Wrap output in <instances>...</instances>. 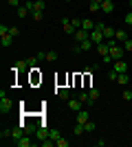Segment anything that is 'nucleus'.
<instances>
[{"mask_svg": "<svg viewBox=\"0 0 132 147\" xmlns=\"http://www.w3.org/2000/svg\"><path fill=\"white\" fill-rule=\"evenodd\" d=\"M101 61H104V64H112V57H110V53H108V55H104V57H101Z\"/></svg>", "mask_w": 132, "mask_h": 147, "instance_id": "39", "label": "nucleus"}, {"mask_svg": "<svg viewBox=\"0 0 132 147\" xmlns=\"http://www.w3.org/2000/svg\"><path fill=\"white\" fill-rule=\"evenodd\" d=\"M123 49H126V53H132V37H128L123 42Z\"/></svg>", "mask_w": 132, "mask_h": 147, "instance_id": "31", "label": "nucleus"}, {"mask_svg": "<svg viewBox=\"0 0 132 147\" xmlns=\"http://www.w3.org/2000/svg\"><path fill=\"white\" fill-rule=\"evenodd\" d=\"M79 101H82L84 105H93V101H90V94H88V92H82V94H79Z\"/></svg>", "mask_w": 132, "mask_h": 147, "instance_id": "20", "label": "nucleus"}, {"mask_svg": "<svg viewBox=\"0 0 132 147\" xmlns=\"http://www.w3.org/2000/svg\"><path fill=\"white\" fill-rule=\"evenodd\" d=\"M49 136L53 138V141H57V138H62V134H60V129H49Z\"/></svg>", "mask_w": 132, "mask_h": 147, "instance_id": "29", "label": "nucleus"}, {"mask_svg": "<svg viewBox=\"0 0 132 147\" xmlns=\"http://www.w3.org/2000/svg\"><path fill=\"white\" fill-rule=\"evenodd\" d=\"M84 127H86V132H95V129H97V123H93V119H90L88 123H84Z\"/></svg>", "mask_w": 132, "mask_h": 147, "instance_id": "25", "label": "nucleus"}, {"mask_svg": "<svg viewBox=\"0 0 132 147\" xmlns=\"http://www.w3.org/2000/svg\"><path fill=\"white\" fill-rule=\"evenodd\" d=\"M66 2H73V0H66Z\"/></svg>", "mask_w": 132, "mask_h": 147, "instance_id": "45", "label": "nucleus"}, {"mask_svg": "<svg viewBox=\"0 0 132 147\" xmlns=\"http://www.w3.org/2000/svg\"><path fill=\"white\" fill-rule=\"evenodd\" d=\"M22 136H24V132H22V127H13V129H11V138H13V143H16V141H20Z\"/></svg>", "mask_w": 132, "mask_h": 147, "instance_id": "16", "label": "nucleus"}, {"mask_svg": "<svg viewBox=\"0 0 132 147\" xmlns=\"http://www.w3.org/2000/svg\"><path fill=\"white\" fill-rule=\"evenodd\" d=\"M114 33H117V31H114L112 26H106V29H104V37H106V40H110V37H114Z\"/></svg>", "mask_w": 132, "mask_h": 147, "instance_id": "22", "label": "nucleus"}, {"mask_svg": "<svg viewBox=\"0 0 132 147\" xmlns=\"http://www.w3.org/2000/svg\"><path fill=\"white\" fill-rule=\"evenodd\" d=\"M88 9H90V13H99L101 11V5H99V2H95V0H90Z\"/></svg>", "mask_w": 132, "mask_h": 147, "instance_id": "19", "label": "nucleus"}, {"mask_svg": "<svg viewBox=\"0 0 132 147\" xmlns=\"http://www.w3.org/2000/svg\"><path fill=\"white\" fill-rule=\"evenodd\" d=\"M0 42H2V46H5V49H9V46H11V42H13V35H11V33H5V35H0Z\"/></svg>", "mask_w": 132, "mask_h": 147, "instance_id": "14", "label": "nucleus"}, {"mask_svg": "<svg viewBox=\"0 0 132 147\" xmlns=\"http://www.w3.org/2000/svg\"><path fill=\"white\" fill-rule=\"evenodd\" d=\"M9 33H11L13 37H18L20 35V29H18V26H9Z\"/></svg>", "mask_w": 132, "mask_h": 147, "instance_id": "37", "label": "nucleus"}, {"mask_svg": "<svg viewBox=\"0 0 132 147\" xmlns=\"http://www.w3.org/2000/svg\"><path fill=\"white\" fill-rule=\"evenodd\" d=\"M128 2H130V7H132V0H128Z\"/></svg>", "mask_w": 132, "mask_h": 147, "instance_id": "43", "label": "nucleus"}, {"mask_svg": "<svg viewBox=\"0 0 132 147\" xmlns=\"http://www.w3.org/2000/svg\"><path fill=\"white\" fill-rule=\"evenodd\" d=\"M66 103H68V110H73V112H79L84 108V103L79 101V99H68Z\"/></svg>", "mask_w": 132, "mask_h": 147, "instance_id": "8", "label": "nucleus"}, {"mask_svg": "<svg viewBox=\"0 0 132 147\" xmlns=\"http://www.w3.org/2000/svg\"><path fill=\"white\" fill-rule=\"evenodd\" d=\"M70 22H73L75 29H82V18H70Z\"/></svg>", "mask_w": 132, "mask_h": 147, "instance_id": "35", "label": "nucleus"}, {"mask_svg": "<svg viewBox=\"0 0 132 147\" xmlns=\"http://www.w3.org/2000/svg\"><path fill=\"white\" fill-rule=\"evenodd\" d=\"M95 49H97V53H99L101 57L108 55L110 53V49H108V42H101V44H95Z\"/></svg>", "mask_w": 132, "mask_h": 147, "instance_id": "11", "label": "nucleus"}, {"mask_svg": "<svg viewBox=\"0 0 132 147\" xmlns=\"http://www.w3.org/2000/svg\"><path fill=\"white\" fill-rule=\"evenodd\" d=\"M117 77H119V73H114L112 68H110V70H108V79H110V81H117Z\"/></svg>", "mask_w": 132, "mask_h": 147, "instance_id": "34", "label": "nucleus"}, {"mask_svg": "<svg viewBox=\"0 0 132 147\" xmlns=\"http://www.w3.org/2000/svg\"><path fill=\"white\" fill-rule=\"evenodd\" d=\"M18 18H31V11L26 7H18Z\"/></svg>", "mask_w": 132, "mask_h": 147, "instance_id": "18", "label": "nucleus"}, {"mask_svg": "<svg viewBox=\"0 0 132 147\" xmlns=\"http://www.w3.org/2000/svg\"><path fill=\"white\" fill-rule=\"evenodd\" d=\"M88 94H90V101H93V103H95V101H97V99L101 97V92L97 90V88H93V90H88Z\"/></svg>", "mask_w": 132, "mask_h": 147, "instance_id": "21", "label": "nucleus"}, {"mask_svg": "<svg viewBox=\"0 0 132 147\" xmlns=\"http://www.w3.org/2000/svg\"><path fill=\"white\" fill-rule=\"evenodd\" d=\"M95 24H97V22H95L93 18H84V20H82V29H86V31H93Z\"/></svg>", "mask_w": 132, "mask_h": 147, "instance_id": "13", "label": "nucleus"}, {"mask_svg": "<svg viewBox=\"0 0 132 147\" xmlns=\"http://www.w3.org/2000/svg\"><path fill=\"white\" fill-rule=\"evenodd\" d=\"M33 7H35V11H44L46 2H44V0H35V2H33Z\"/></svg>", "mask_w": 132, "mask_h": 147, "instance_id": "26", "label": "nucleus"}, {"mask_svg": "<svg viewBox=\"0 0 132 147\" xmlns=\"http://www.w3.org/2000/svg\"><path fill=\"white\" fill-rule=\"evenodd\" d=\"M73 37H75V42H84V40H88V37H90V31H86V29H77Z\"/></svg>", "mask_w": 132, "mask_h": 147, "instance_id": "6", "label": "nucleus"}, {"mask_svg": "<svg viewBox=\"0 0 132 147\" xmlns=\"http://www.w3.org/2000/svg\"><path fill=\"white\" fill-rule=\"evenodd\" d=\"M26 68H31L26 59H18L16 64H13V70H26Z\"/></svg>", "mask_w": 132, "mask_h": 147, "instance_id": "15", "label": "nucleus"}, {"mask_svg": "<svg viewBox=\"0 0 132 147\" xmlns=\"http://www.w3.org/2000/svg\"><path fill=\"white\" fill-rule=\"evenodd\" d=\"M130 35H132V26H130Z\"/></svg>", "mask_w": 132, "mask_h": 147, "instance_id": "44", "label": "nucleus"}, {"mask_svg": "<svg viewBox=\"0 0 132 147\" xmlns=\"http://www.w3.org/2000/svg\"><path fill=\"white\" fill-rule=\"evenodd\" d=\"M33 2H35V0H26V2H24V7H26V9H29V11H35V7H33Z\"/></svg>", "mask_w": 132, "mask_h": 147, "instance_id": "36", "label": "nucleus"}, {"mask_svg": "<svg viewBox=\"0 0 132 147\" xmlns=\"http://www.w3.org/2000/svg\"><path fill=\"white\" fill-rule=\"evenodd\" d=\"M88 121H90V112H88L86 108H82L79 112H75V123H82L84 125V123H88Z\"/></svg>", "mask_w": 132, "mask_h": 147, "instance_id": "2", "label": "nucleus"}, {"mask_svg": "<svg viewBox=\"0 0 132 147\" xmlns=\"http://www.w3.org/2000/svg\"><path fill=\"white\" fill-rule=\"evenodd\" d=\"M26 61H29V66H31V68H35V64H38V55H29V57H26Z\"/></svg>", "mask_w": 132, "mask_h": 147, "instance_id": "27", "label": "nucleus"}, {"mask_svg": "<svg viewBox=\"0 0 132 147\" xmlns=\"http://www.w3.org/2000/svg\"><path fill=\"white\" fill-rule=\"evenodd\" d=\"M57 59V53L55 51H49V53H46V61H55Z\"/></svg>", "mask_w": 132, "mask_h": 147, "instance_id": "32", "label": "nucleus"}, {"mask_svg": "<svg viewBox=\"0 0 132 147\" xmlns=\"http://www.w3.org/2000/svg\"><path fill=\"white\" fill-rule=\"evenodd\" d=\"M16 145H18V147H33V145H35V141H33L31 136H26V134H24L20 141H16Z\"/></svg>", "mask_w": 132, "mask_h": 147, "instance_id": "7", "label": "nucleus"}, {"mask_svg": "<svg viewBox=\"0 0 132 147\" xmlns=\"http://www.w3.org/2000/svg\"><path fill=\"white\" fill-rule=\"evenodd\" d=\"M62 29L68 33V35H75V26H73V22H70V18H62Z\"/></svg>", "mask_w": 132, "mask_h": 147, "instance_id": "5", "label": "nucleus"}, {"mask_svg": "<svg viewBox=\"0 0 132 147\" xmlns=\"http://www.w3.org/2000/svg\"><path fill=\"white\" fill-rule=\"evenodd\" d=\"M57 97L62 99V101H68V99H70V90H68V88H62V90L57 92Z\"/></svg>", "mask_w": 132, "mask_h": 147, "instance_id": "17", "label": "nucleus"}, {"mask_svg": "<svg viewBox=\"0 0 132 147\" xmlns=\"http://www.w3.org/2000/svg\"><path fill=\"white\" fill-rule=\"evenodd\" d=\"M95 2H99V5H101V2H104V0H95Z\"/></svg>", "mask_w": 132, "mask_h": 147, "instance_id": "42", "label": "nucleus"}, {"mask_svg": "<svg viewBox=\"0 0 132 147\" xmlns=\"http://www.w3.org/2000/svg\"><path fill=\"white\" fill-rule=\"evenodd\" d=\"M112 70L114 73H128V61L126 59H117V61H112Z\"/></svg>", "mask_w": 132, "mask_h": 147, "instance_id": "3", "label": "nucleus"}, {"mask_svg": "<svg viewBox=\"0 0 132 147\" xmlns=\"http://www.w3.org/2000/svg\"><path fill=\"white\" fill-rule=\"evenodd\" d=\"M35 138H38V141L49 138V129H46V127H35Z\"/></svg>", "mask_w": 132, "mask_h": 147, "instance_id": "12", "label": "nucleus"}, {"mask_svg": "<svg viewBox=\"0 0 132 147\" xmlns=\"http://www.w3.org/2000/svg\"><path fill=\"white\" fill-rule=\"evenodd\" d=\"M55 145H57V147H68V145H70V141H66V138L62 136V138H57V141H55Z\"/></svg>", "mask_w": 132, "mask_h": 147, "instance_id": "28", "label": "nucleus"}, {"mask_svg": "<svg viewBox=\"0 0 132 147\" xmlns=\"http://www.w3.org/2000/svg\"><path fill=\"white\" fill-rule=\"evenodd\" d=\"M90 40H93V44H101V42H106V37H104V31L93 29V31H90Z\"/></svg>", "mask_w": 132, "mask_h": 147, "instance_id": "4", "label": "nucleus"}, {"mask_svg": "<svg viewBox=\"0 0 132 147\" xmlns=\"http://www.w3.org/2000/svg\"><path fill=\"white\" fill-rule=\"evenodd\" d=\"M121 97L126 99V101H132V90H128V88H126V90L121 92Z\"/></svg>", "mask_w": 132, "mask_h": 147, "instance_id": "33", "label": "nucleus"}, {"mask_svg": "<svg viewBox=\"0 0 132 147\" xmlns=\"http://www.w3.org/2000/svg\"><path fill=\"white\" fill-rule=\"evenodd\" d=\"M5 33H9V26H5V24H0V35H5Z\"/></svg>", "mask_w": 132, "mask_h": 147, "instance_id": "41", "label": "nucleus"}, {"mask_svg": "<svg viewBox=\"0 0 132 147\" xmlns=\"http://www.w3.org/2000/svg\"><path fill=\"white\" fill-rule=\"evenodd\" d=\"M42 18H44V11H33L31 13V20H35V22H42Z\"/></svg>", "mask_w": 132, "mask_h": 147, "instance_id": "24", "label": "nucleus"}, {"mask_svg": "<svg viewBox=\"0 0 132 147\" xmlns=\"http://www.w3.org/2000/svg\"><path fill=\"white\" fill-rule=\"evenodd\" d=\"M0 138H2V143H5L7 138H11V129H2V132H0Z\"/></svg>", "mask_w": 132, "mask_h": 147, "instance_id": "30", "label": "nucleus"}, {"mask_svg": "<svg viewBox=\"0 0 132 147\" xmlns=\"http://www.w3.org/2000/svg\"><path fill=\"white\" fill-rule=\"evenodd\" d=\"M123 20H126V24H128V26H132V11H128Z\"/></svg>", "mask_w": 132, "mask_h": 147, "instance_id": "38", "label": "nucleus"}, {"mask_svg": "<svg viewBox=\"0 0 132 147\" xmlns=\"http://www.w3.org/2000/svg\"><path fill=\"white\" fill-rule=\"evenodd\" d=\"M13 110V101L5 94V90L0 92V114H9Z\"/></svg>", "mask_w": 132, "mask_h": 147, "instance_id": "1", "label": "nucleus"}, {"mask_svg": "<svg viewBox=\"0 0 132 147\" xmlns=\"http://www.w3.org/2000/svg\"><path fill=\"white\" fill-rule=\"evenodd\" d=\"M114 40L123 44V42L128 40V31H126V29H117V33H114Z\"/></svg>", "mask_w": 132, "mask_h": 147, "instance_id": "10", "label": "nucleus"}, {"mask_svg": "<svg viewBox=\"0 0 132 147\" xmlns=\"http://www.w3.org/2000/svg\"><path fill=\"white\" fill-rule=\"evenodd\" d=\"M114 11V2L112 0H104L101 2V13H112Z\"/></svg>", "mask_w": 132, "mask_h": 147, "instance_id": "9", "label": "nucleus"}, {"mask_svg": "<svg viewBox=\"0 0 132 147\" xmlns=\"http://www.w3.org/2000/svg\"><path fill=\"white\" fill-rule=\"evenodd\" d=\"M117 84H121V86H128V73H121L119 77H117Z\"/></svg>", "mask_w": 132, "mask_h": 147, "instance_id": "23", "label": "nucleus"}, {"mask_svg": "<svg viewBox=\"0 0 132 147\" xmlns=\"http://www.w3.org/2000/svg\"><path fill=\"white\" fill-rule=\"evenodd\" d=\"M7 2H9L11 7H16V9H18V7H22V5H20V0H7Z\"/></svg>", "mask_w": 132, "mask_h": 147, "instance_id": "40", "label": "nucleus"}]
</instances>
